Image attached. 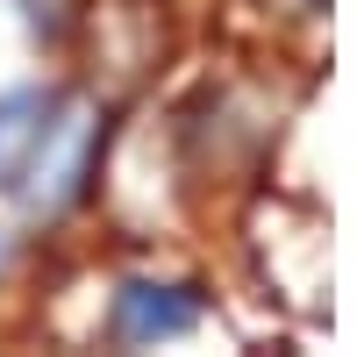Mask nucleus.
<instances>
[{
  "mask_svg": "<svg viewBox=\"0 0 357 357\" xmlns=\"http://www.w3.org/2000/svg\"><path fill=\"white\" fill-rule=\"evenodd\" d=\"M86 151H93V122L86 114H65V122H43L36 136V151H29L22 165V207L29 215H50V207H65L79 193V178H86Z\"/></svg>",
  "mask_w": 357,
  "mask_h": 357,
  "instance_id": "nucleus-1",
  "label": "nucleus"
},
{
  "mask_svg": "<svg viewBox=\"0 0 357 357\" xmlns=\"http://www.w3.org/2000/svg\"><path fill=\"white\" fill-rule=\"evenodd\" d=\"M200 321V301L178 286H129L114 301V336L122 343H165V336H186Z\"/></svg>",
  "mask_w": 357,
  "mask_h": 357,
  "instance_id": "nucleus-2",
  "label": "nucleus"
},
{
  "mask_svg": "<svg viewBox=\"0 0 357 357\" xmlns=\"http://www.w3.org/2000/svg\"><path fill=\"white\" fill-rule=\"evenodd\" d=\"M43 122H50V100L43 93H8V100H0V186L22 178V165H29V151H36Z\"/></svg>",
  "mask_w": 357,
  "mask_h": 357,
  "instance_id": "nucleus-3",
  "label": "nucleus"
},
{
  "mask_svg": "<svg viewBox=\"0 0 357 357\" xmlns=\"http://www.w3.org/2000/svg\"><path fill=\"white\" fill-rule=\"evenodd\" d=\"M0 264H8V236H0Z\"/></svg>",
  "mask_w": 357,
  "mask_h": 357,
  "instance_id": "nucleus-4",
  "label": "nucleus"
}]
</instances>
